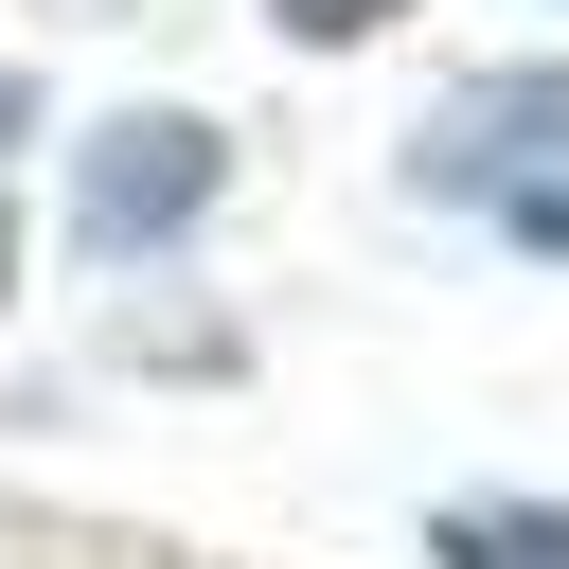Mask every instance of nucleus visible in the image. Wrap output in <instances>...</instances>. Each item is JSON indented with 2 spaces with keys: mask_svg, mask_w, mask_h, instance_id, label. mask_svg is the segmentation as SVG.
<instances>
[{
  "mask_svg": "<svg viewBox=\"0 0 569 569\" xmlns=\"http://www.w3.org/2000/svg\"><path fill=\"white\" fill-rule=\"evenodd\" d=\"M373 18H409V0H284V36H373Z\"/></svg>",
  "mask_w": 569,
  "mask_h": 569,
  "instance_id": "obj_4",
  "label": "nucleus"
},
{
  "mask_svg": "<svg viewBox=\"0 0 569 569\" xmlns=\"http://www.w3.org/2000/svg\"><path fill=\"white\" fill-rule=\"evenodd\" d=\"M231 178V142L213 124H178V107H124V124H89V178H71V231L124 267V249H160L196 196Z\"/></svg>",
  "mask_w": 569,
  "mask_h": 569,
  "instance_id": "obj_1",
  "label": "nucleus"
},
{
  "mask_svg": "<svg viewBox=\"0 0 569 569\" xmlns=\"http://www.w3.org/2000/svg\"><path fill=\"white\" fill-rule=\"evenodd\" d=\"M18 124H36V89H18V71H0V142H18Z\"/></svg>",
  "mask_w": 569,
  "mask_h": 569,
  "instance_id": "obj_5",
  "label": "nucleus"
},
{
  "mask_svg": "<svg viewBox=\"0 0 569 569\" xmlns=\"http://www.w3.org/2000/svg\"><path fill=\"white\" fill-rule=\"evenodd\" d=\"M498 142H516V160H551V142H569V89H551V71H533V89H480V107L445 124V178H462V160H498Z\"/></svg>",
  "mask_w": 569,
  "mask_h": 569,
  "instance_id": "obj_2",
  "label": "nucleus"
},
{
  "mask_svg": "<svg viewBox=\"0 0 569 569\" xmlns=\"http://www.w3.org/2000/svg\"><path fill=\"white\" fill-rule=\"evenodd\" d=\"M0 284H18V249H0Z\"/></svg>",
  "mask_w": 569,
  "mask_h": 569,
  "instance_id": "obj_6",
  "label": "nucleus"
},
{
  "mask_svg": "<svg viewBox=\"0 0 569 569\" xmlns=\"http://www.w3.org/2000/svg\"><path fill=\"white\" fill-rule=\"evenodd\" d=\"M445 569H569V516L516 498V516H445Z\"/></svg>",
  "mask_w": 569,
  "mask_h": 569,
  "instance_id": "obj_3",
  "label": "nucleus"
}]
</instances>
